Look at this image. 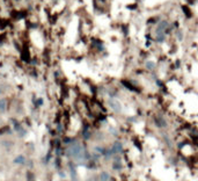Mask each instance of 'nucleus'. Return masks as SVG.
I'll list each match as a JSON object with an SVG mask.
<instances>
[{"label":"nucleus","instance_id":"1","mask_svg":"<svg viewBox=\"0 0 198 181\" xmlns=\"http://www.w3.org/2000/svg\"><path fill=\"white\" fill-rule=\"evenodd\" d=\"M108 105H109L110 109L114 111V113H116V114H120V113H122L123 106H122V103H120V101H119L118 99H115V97L109 99Z\"/></svg>","mask_w":198,"mask_h":181},{"label":"nucleus","instance_id":"8","mask_svg":"<svg viewBox=\"0 0 198 181\" xmlns=\"http://www.w3.org/2000/svg\"><path fill=\"white\" fill-rule=\"evenodd\" d=\"M36 105L37 106H42L43 105V99H37L36 100Z\"/></svg>","mask_w":198,"mask_h":181},{"label":"nucleus","instance_id":"7","mask_svg":"<svg viewBox=\"0 0 198 181\" xmlns=\"http://www.w3.org/2000/svg\"><path fill=\"white\" fill-rule=\"evenodd\" d=\"M7 108V100L6 99H0V113H5Z\"/></svg>","mask_w":198,"mask_h":181},{"label":"nucleus","instance_id":"9","mask_svg":"<svg viewBox=\"0 0 198 181\" xmlns=\"http://www.w3.org/2000/svg\"><path fill=\"white\" fill-rule=\"evenodd\" d=\"M1 93H2V89H1V87H0V94H1Z\"/></svg>","mask_w":198,"mask_h":181},{"label":"nucleus","instance_id":"5","mask_svg":"<svg viewBox=\"0 0 198 181\" xmlns=\"http://www.w3.org/2000/svg\"><path fill=\"white\" fill-rule=\"evenodd\" d=\"M13 163L15 165H23V164L26 163V157L22 156V154H19V156H16V157L14 158Z\"/></svg>","mask_w":198,"mask_h":181},{"label":"nucleus","instance_id":"4","mask_svg":"<svg viewBox=\"0 0 198 181\" xmlns=\"http://www.w3.org/2000/svg\"><path fill=\"white\" fill-rule=\"evenodd\" d=\"M111 180V175L109 172H106V171H102L100 174H99V181H110Z\"/></svg>","mask_w":198,"mask_h":181},{"label":"nucleus","instance_id":"3","mask_svg":"<svg viewBox=\"0 0 198 181\" xmlns=\"http://www.w3.org/2000/svg\"><path fill=\"white\" fill-rule=\"evenodd\" d=\"M110 151H111V153H112L114 156L120 154V153L124 151V145H123V143H122L120 140H116V142H114L112 146L110 148Z\"/></svg>","mask_w":198,"mask_h":181},{"label":"nucleus","instance_id":"2","mask_svg":"<svg viewBox=\"0 0 198 181\" xmlns=\"http://www.w3.org/2000/svg\"><path fill=\"white\" fill-rule=\"evenodd\" d=\"M12 123H13V128H14V131L20 136V137H23L27 135V130L22 126V124L16 121L15 118H12Z\"/></svg>","mask_w":198,"mask_h":181},{"label":"nucleus","instance_id":"6","mask_svg":"<svg viewBox=\"0 0 198 181\" xmlns=\"http://www.w3.org/2000/svg\"><path fill=\"white\" fill-rule=\"evenodd\" d=\"M145 68L146 70H148V71H154L155 68H157V64H155L154 62H152V60H147L145 63Z\"/></svg>","mask_w":198,"mask_h":181}]
</instances>
